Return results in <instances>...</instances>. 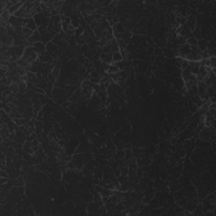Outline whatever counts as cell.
<instances>
[{
    "mask_svg": "<svg viewBox=\"0 0 216 216\" xmlns=\"http://www.w3.org/2000/svg\"><path fill=\"white\" fill-rule=\"evenodd\" d=\"M22 58L24 60H25L26 62H28L30 64H32L38 58V54L35 52L33 47H26Z\"/></svg>",
    "mask_w": 216,
    "mask_h": 216,
    "instance_id": "obj_1",
    "label": "cell"
},
{
    "mask_svg": "<svg viewBox=\"0 0 216 216\" xmlns=\"http://www.w3.org/2000/svg\"><path fill=\"white\" fill-rule=\"evenodd\" d=\"M186 19H187V20H186V24H185V25L188 26V27L191 30V31L193 32V30H195V28L197 26V20H196V18H194V17H193V16H191V15H189Z\"/></svg>",
    "mask_w": 216,
    "mask_h": 216,
    "instance_id": "obj_2",
    "label": "cell"
},
{
    "mask_svg": "<svg viewBox=\"0 0 216 216\" xmlns=\"http://www.w3.org/2000/svg\"><path fill=\"white\" fill-rule=\"evenodd\" d=\"M58 49H59L58 46L54 44L52 42H50L46 45V50H47V52H48L50 55H52V56L54 53H56V52H58Z\"/></svg>",
    "mask_w": 216,
    "mask_h": 216,
    "instance_id": "obj_3",
    "label": "cell"
},
{
    "mask_svg": "<svg viewBox=\"0 0 216 216\" xmlns=\"http://www.w3.org/2000/svg\"><path fill=\"white\" fill-rule=\"evenodd\" d=\"M32 47L38 55L42 54L43 52H45L46 51H47V50H46V45L43 44L42 42H38L34 43Z\"/></svg>",
    "mask_w": 216,
    "mask_h": 216,
    "instance_id": "obj_4",
    "label": "cell"
},
{
    "mask_svg": "<svg viewBox=\"0 0 216 216\" xmlns=\"http://www.w3.org/2000/svg\"><path fill=\"white\" fill-rule=\"evenodd\" d=\"M112 30H113V33H117V34H122L126 31L125 25L122 22H117V24H115V25L112 27Z\"/></svg>",
    "mask_w": 216,
    "mask_h": 216,
    "instance_id": "obj_5",
    "label": "cell"
},
{
    "mask_svg": "<svg viewBox=\"0 0 216 216\" xmlns=\"http://www.w3.org/2000/svg\"><path fill=\"white\" fill-rule=\"evenodd\" d=\"M30 43L32 46L34 43L35 42H41V34L40 32L38 31V30H35L34 32H33V34L31 35V37H30L29 39L27 40Z\"/></svg>",
    "mask_w": 216,
    "mask_h": 216,
    "instance_id": "obj_6",
    "label": "cell"
},
{
    "mask_svg": "<svg viewBox=\"0 0 216 216\" xmlns=\"http://www.w3.org/2000/svg\"><path fill=\"white\" fill-rule=\"evenodd\" d=\"M100 60H101L103 63H106L108 64L112 63V53H100Z\"/></svg>",
    "mask_w": 216,
    "mask_h": 216,
    "instance_id": "obj_7",
    "label": "cell"
},
{
    "mask_svg": "<svg viewBox=\"0 0 216 216\" xmlns=\"http://www.w3.org/2000/svg\"><path fill=\"white\" fill-rule=\"evenodd\" d=\"M198 48L200 50L201 52H205L208 48V42L206 39H201L198 41V44H197Z\"/></svg>",
    "mask_w": 216,
    "mask_h": 216,
    "instance_id": "obj_8",
    "label": "cell"
},
{
    "mask_svg": "<svg viewBox=\"0 0 216 216\" xmlns=\"http://www.w3.org/2000/svg\"><path fill=\"white\" fill-rule=\"evenodd\" d=\"M162 52H163V56L166 58H172V57H175V52L174 50H172L171 48H168V47H163L162 48Z\"/></svg>",
    "mask_w": 216,
    "mask_h": 216,
    "instance_id": "obj_9",
    "label": "cell"
},
{
    "mask_svg": "<svg viewBox=\"0 0 216 216\" xmlns=\"http://www.w3.org/2000/svg\"><path fill=\"white\" fill-rule=\"evenodd\" d=\"M190 100L193 101V104L196 105V106L199 108L202 106L203 105V100L202 99H201L200 97H199L198 95H192V96H190Z\"/></svg>",
    "mask_w": 216,
    "mask_h": 216,
    "instance_id": "obj_10",
    "label": "cell"
},
{
    "mask_svg": "<svg viewBox=\"0 0 216 216\" xmlns=\"http://www.w3.org/2000/svg\"><path fill=\"white\" fill-rule=\"evenodd\" d=\"M46 17L44 15H43V14H37L34 15V17H33V20H34V21L35 22V24H37V27H39V26H41L42 25V21L43 20H44Z\"/></svg>",
    "mask_w": 216,
    "mask_h": 216,
    "instance_id": "obj_11",
    "label": "cell"
},
{
    "mask_svg": "<svg viewBox=\"0 0 216 216\" xmlns=\"http://www.w3.org/2000/svg\"><path fill=\"white\" fill-rule=\"evenodd\" d=\"M0 117H1V121L3 122L4 124H7L9 122L13 120L9 117V115L8 113H6L4 109H1V115H0Z\"/></svg>",
    "mask_w": 216,
    "mask_h": 216,
    "instance_id": "obj_12",
    "label": "cell"
},
{
    "mask_svg": "<svg viewBox=\"0 0 216 216\" xmlns=\"http://www.w3.org/2000/svg\"><path fill=\"white\" fill-rule=\"evenodd\" d=\"M25 27L30 29V30H33V31L37 30V28H38L37 25V24H35L34 20H33V18H30V20H29V21L27 22V24H26V25L25 26Z\"/></svg>",
    "mask_w": 216,
    "mask_h": 216,
    "instance_id": "obj_13",
    "label": "cell"
},
{
    "mask_svg": "<svg viewBox=\"0 0 216 216\" xmlns=\"http://www.w3.org/2000/svg\"><path fill=\"white\" fill-rule=\"evenodd\" d=\"M123 60V57H122L120 52H116L112 53V63H116L118 62H121Z\"/></svg>",
    "mask_w": 216,
    "mask_h": 216,
    "instance_id": "obj_14",
    "label": "cell"
},
{
    "mask_svg": "<svg viewBox=\"0 0 216 216\" xmlns=\"http://www.w3.org/2000/svg\"><path fill=\"white\" fill-rule=\"evenodd\" d=\"M17 63H18L19 68H25L26 69L29 66H30V63H29L28 62H26L25 60H24L22 57L17 60Z\"/></svg>",
    "mask_w": 216,
    "mask_h": 216,
    "instance_id": "obj_15",
    "label": "cell"
},
{
    "mask_svg": "<svg viewBox=\"0 0 216 216\" xmlns=\"http://www.w3.org/2000/svg\"><path fill=\"white\" fill-rule=\"evenodd\" d=\"M33 30H30V29L26 28V27H23V30H22V34L24 35V37L25 38L26 40H28L29 38L31 37V35L33 34Z\"/></svg>",
    "mask_w": 216,
    "mask_h": 216,
    "instance_id": "obj_16",
    "label": "cell"
},
{
    "mask_svg": "<svg viewBox=\"0 0 216 216\" xmlns=\"http://www.w3.org/2000/svg\"><path fill=\"white\" fill-rule=\"evenodd\" d=\"M188 101V106H189L188 110H189V112H190V113H195V112H197L198 108L196 106V105L193 104V101H192L190 99H189Z\"/></svg>",
    "mask_w": 216,
    "mask_h": 216,
    "instance_id": "obj_17",
    "label": "cell"
},
{
    "mask_svg": "<svg viewBox=\"0 0 216 216\" xmlns=\"http://www.w3.org/2000/svg\"><path fill=\"white\" fill-rule=\"evenodd\" d=\"M133 157V150H132L131 149H127V150H125V156H124V160L128 161V160H131Z\"/></svg>",
    "mask_w": 216,
    "mask_h": 216,
    "instance_id": "obj_18",
    "label": "cell"
},
{
    "mask_svg": "<svg viewBox=\"0 0 216 216\" xmlns=\"http://www.w3.org/2000/svg\"><path fill=\"white\" fill-rule=\"evenodd\" d=\"M118 71H119L118 68H117V67L115 65V64L112 63V64H110V65H109V68H108L107 73L109 74H117Z\"/></svg>",
    "mask_w": 216,
    "mask_h": 216,
    "instance_id": "obj_19",
    "label": "cell"
},
{
    "mask_svg": "<svg viewBox=\"0 0 216 216\" xmlns=\"http://www.w3.org/2000/svg\"><path fill=\"white\" fill-rule=\"evenodd\" d=\"M105 145H106V148L109 150H112V151L115 150V151H116V150H117L116 146H115L114 143H113V141L111 140V139L106 140V142H105Z\"/></svg>",
    "mask_w": 216,
    "mask_h": 216,
    "instance_id": "obj_20",
    "label": "cell"
},
{
    "mask_svg": "<svg viewBox=\"0 0 216 216\" xmlns=\"http://www.w3.org/2000/svg\"><path fill=\"white\" fill-rule=\"evenodd\" d=\"M112 190H111V189H107V188H104L102 190L101 193H100V195L102 197H111L112 194Z\"/></svg>",
    "mask_w": 216,
    "mask_h": 216,
    "instance_id": "obj_21",
    "label": "cell"
},
{
    "mask_svg": "<svg viewBox=\"0 0 216 216\" xmlns=\"http://www.w3.org/2000/svg\"><path fill=\"white\" fill-rule=\"evenodd\" d=\"M9 90L12 91L14 94H18L19 93V85L16 83H13L11 85H9Z\"/></svg>",
    "mask_w": 216,
    "mask_h": 216,
    "instance_id": "obj_22",
    "label": "cell"
},
{
    "mask_svg": "<svg viewBox=\"0 0 216 216\" xmlns=\"http://www.w3.org/2000/svg\"><path fill=\"white\" fill-rule=\"evenodd\" d=\"M186 43L189 46H197V44H198V40L195 39L193 37H192L187 39Z\"/></svg>",
    "mask_w": 216,
    "mask_h": 216,
    "instance_id": "obj_23",
    "label": "cell"
},
{
    "mask_svg": "<svg viewBox=\"0 0 216 216\" xmlns=\"http://www.w3.org/2000/svg\"><path fill=\"white\" fill-rule=\"evenodd\" d=\"M136 49H137V47L133 44H132L131 42H129L126 47V51L128 52V53H133V52H135Z\"/></svg>",
    "mask_w": 216,
    "mask_h": 216,
    "instance_id": "obj_24",
    "label": "cell"
},
{
    "mask_svg": "<svg viewBox=\"0 0 216 216\" xmlns=\"http://www.w3.org/2000/svg\"><path fill=\"white\" fill-rule=\"evenodd\" d=\"M117 157L118 158V160H124V156H125V150H118L116 152Z\"/></svg>",
    "mask_w": 216,
    "mask_h": 216,
    "instance_id": "obj_25",
    "label": "cell"
},
{
    "mask_svg": "<svg viewBox=\"0 0 216 216\" xmlns=\"http://www.w3.org/2000/svg\"><path fill=\"white\" fill-rule=\"evenodd\" d=\"M84 32H85V30L81 27V26H80L79 28H77L75 30V32H74V35H75V37H82V35L84 34Z\"/></svg>",
    "mask_w": 216,
    "mask_h": 216,
    "instance_id": "obj_26",
    "label": "cell"
},
{
    "mask_svg": "<svg viewBox=\"0 0 216 216\" xmlns=\"http://www.w3.org/2000/svg\"><path fill=\"white\" fill-rule=\"evenodd\" d=\"M68 44L69 47H75V46H77V42H76V38H75V35H73V37H71L70 38L68 39Z\"/></svg>",
    "mask_w": 216,
    "mask_h": 216,
    "instance_id": "obj_27",
    "label": "cell"
},
{
    "mask_svg": "<svg viewBox=\"0 0 216 216\" xmlns=\"http://www.w3.org/2000/svg\"><path fill=\"white\" fill-rule=\"evenodd\" d=\"M117 180H118L120 185H122V184L126 183V182L128 181V176L121 175V176H119L118 177H117Z\"/></svg>",
    "mask_w": 216,
    "mask_h": 216,
    "instance_id": "obj_28",
    "label": "cell"
},
{
    "mask_svg": "<svg viewBox=\"0 0 216 216\" xmlns=\"http://www.w3.org/2000/svg\"><path fill=\"white\" fill-rule=\"evenodd\" d=\"M14 120V122H15V124L17 126H19V127H20V126H22V125H25V124L26 123V122H25V120L23 118H16V119H13Z\"/></svg>",
    "mask_w": 216,
    "mask_h": 216,
    "instance_id": "obj_29",
    "label": "cell"
},
{
    "mask_svg": "<svg viewBox=\"0 0 216 216\" xmlns=\"http://www.w3.org/2000/svg\"><path fill=\"white\" fill-rule=\"evenodd\" d=\"M70 25L73 26V27L75 29L79 28L80 26V19H78V20H71V23Z\"/></svg>",
    "mask_w": 216,
    "mask_h": 216,
    "instance_id": "obj_30",
    "label": "cell"
},
{
    "mask_svg": "<svg viewBox=\"0 0 216 216\" xmlns=\"http://www.w3.org/2000/svg\"><path fill=\"white\" fill-rule=\"evenodd\" d=\"M80 52H82V54H86L87 53V52L89 51V46H88V44H84V45H82V46H80Z\"/></svg>",
    "mask_w": 216,
    "mask_h": 216,
    "instance_id": "obj_31",
    "label": "cell"
},
{
    "mask_svg": "<svg viewBox=\"0 0 216 216\" xmlns=\"http://www.w3.org/2000/svg\"><path fill=\"white\" fill-rule=\"evenodd\" d=\"M154 54H155V56H157V57L163 56L162 48H160V47H155V48L154 49Z\"/></svg>",
    "mask_w": 216,
    "mask_h": 216,
    "instance_id": "obj_32",
    "label": "cell"
},
{
    "mask_svg": "<svg viewBox=\"0 0 216 216\" xmlns=\"http://www.w3.org/2000/svg\"><path fill=\"white\" fill-rule=\"evenodd\" d=\"M180 65H181L180 68H181L182 70H183V69H185L188 66V61L187 59H182L181 61V63H180Z\"/></svg>",
    "mask_w": 216,
    "mask_h": 216,
    "instance_id": "obj_33",
    "label": "cell"
},
{
    "mask_svg": "<svg viewBox=\"0 0 216 216\" xmlns=\"http://www.w3.org/2000/svg\"><path fill=\"white\" fill-rule=\"evenodd\" d=\"M80 26H81V27H82L85 30L88 28V24H87V22H86V21L85 20V19H84L83 17H81V18L80 19Z\"/></svg>",
    "mask_w": 216,
    "mask_h": 216,
    "instance_id": "obj_34",
    "label": "cell"
},
{
    "mask_svg": "<svg viewBox=\"0 0 216 216\" xmlns=\"http://www.w3.org/2000/svg\"><path fill=\"white\" fill-rule=\"evenodd\" d=\"M84 19H85V20L86 21V22H87L88 25H90V24L95 20V19H94V16H93V14H89L88 16H86V17H85V18H84Z\"/></svg>",
    "mask_w": 216,
    "mask_h": 216,
    "instance_id": "obj_35",
    "label": "cell"
},
{
    "mask_svg": "<svg viewBox=\"0 0 216 216\" xmlns=\"http://www.w3.org/2000/svg\"><path fill=\"white\" fill-rule=\"evenodd\" d=\"M51 73L52 74V75H53L55 78H57V77L59 76L60 74V68H57V67H54V68L52 69V71L51 72Z\"/></svg>",
    "mask_w": 216,
    "mask_h": 216,
    "instance_id": "obj_36",
    "label": "cell"
},
{
    "mask_svg": "<svg viewBox=\"0 0 216 216\" xmlns=\"http://www.w3.org/2000/svg\"><path fill=\"white\" fill-rule=\"evenodd\" d=\"M168 177V172L166 170L163 169L161 172H160V178H161L163 181H165V180H166Z\"/></svg>",
    "mask_w": 216,
    "mask_h": 216,
    "instance_id": "obj_37",
    "label": "cell"
},
{
    "mask_svg": "<svg viewBox=\"0 0 216 216\" xmlns=\"http://www.w3.org/2000/svg\"><path fill=\"white\" fill-rule=\"evenodd\" d=\"M113 173H114V176H115V177H118L119 176H121L122 175V171H121V168L120 167H117V168H116V169H114L113 170Z\"/></svg>",
    "mask_w": 216,
    "mask_h": 216,
    "instance_id": "obj_38",
    "label": "cell"
},
{
    "mask_svg": "<svg viewBox=\"0 0 216 216\" xmlns=\"http://www.w3.org/2000/svg\"><path fill=\"white\" fill-rule=\"evenodd\" d=\"M68 24L67 23V22H65V21H63V22H62V28H63V31H64L65 33H67L68 32Z\"/></svg>",
    "mask_w": 216,
    "mask_h": 216,
    "instance_id": "obj_39",
    "label": "cell"
},
{
    "mask_svg": "<svg viewBox=\"0 0 216 216\" xmlns=\"http://www.w3.org/2000/svg\"><path fill=\"white\" fill-rule=\"evenodd\" d=\"M146 42H147V44L150 46V47H152L154 45H155V42H154V40H153V38H151V37H146Z\"/></svg>",
    "mask_w": 216,
    "mask_h": 216,
    "instance_id": "obj_40",
    "label": "cell"
},
{
    "mask_svg": "<svg viewBox=\"0 0 216 216\" xmlns=\"http://www.w3.org/2000/svg\"><path fill=\"white\" fill-rule=\"evenodd\" d=\"M22 157H23V160H26V161H29V160H30L32 158V155H30V154H28V153H25V152H24Z\"/></svg>",
    "mask_w": 216,
    "mask_h": 216,
    "instance_id": "obj_41",
    "label": "cell"
},
{
    "mask_svg": "<svg viewBox=\"0 0 216 216\" xmlns=\"http://www.w3.org/2000/svg\"><path fill=\"white\" fill-rule=\"evenodd\" d=\"M94 188H95V190L96 191L97 193H101L102 190L104 189V188H103L102 186H100V184H99V185H95V186H94Z\"/></svg>",
    "mask_w": 216,
    "mask_h": 216,
    "instance_id": "obj_42",
    "label": "cell"
},
{
    "mask_svg": "<svg viewBox=\"0 0 216 216\" xmlns=\"http://www.w3.org/2000/svg\"><path fill=\"white\" fill-rule=\"evenodd\" d=\"M90 75L91 78H100V74L98 73L96 70H94L92 71L91 73L90 74Z\"/></svg>",
    "mask_w": 216,
    "mask_h": 216,
    "instance_id": "obj_43",
    "label": "cell"
},
{
    "mask_svg": "<svg viewBox=\"0 0 216 216\" xmlns=\"http://www.w3.org/2000/svg\"><path fill=\"white\" fill-rule=\"evenodd\" d=\"M137 196H138V193H136L135 191H133L132 193H130V198L132 199L133 201L135 202L136 198H137Z\"/></svg>",
    "mask_w": 216,
    "mask_h": 216,
    "instance_id": "obj_44",
    "label": "cell"
},
{
    "mask_svg": "<svg viewBox=\"0 0 216 216\" xmlns=\"http://www.w3.org/2000/svg\"><path fill=\"white\" fill-rule=\"evenodd\" d=\"M166 214H168V215H176V212H175V210L173 209V208H170L169 209H167V213H166Z\"/></svg>",
    "mask_w": 216,
    "mask_h": 216,
    "instance_id": "obj_45",
    "label": "cell"
},
{
    "mask_svg": "<svg viewBox=\"0 0 216 216\" xmlns=\"http://www.w3.org/2000/svg\"><path fill=\"white\" fill-rule=\"evenodd\" d=\"M0 176L1 177H5V178H9V173L6 171H1V173H0Z\"/></svg>",
    "mask_w": 216,
    "mask_h": 216,
    "instance_id": "obj_46",
    "label": "cell"
},
{
    "mask_svg": "<svg viewBox=\"0 0 216 216\" xmlns=\"http://www.w3.org/2000/svg\"><path fill=\"white\" fill-rule=\"evenodd\" d=\"M8 182H9V178H5V177H1V181H0V183H1V185H4V184L8 183Z\"/></svg>",
    "mask_w": 216,
    "mask_h": 216,
    "instance_id": "obj_47",
    "label": "cell"
},
{
    "mask_svg": "<svg viewBox=\"0 0 216 216\" xmlns=\"http://www.w3.org/2000/svg\"><path fill=\"white\" fill-rule=\"evenodd\" d=\"M39 143H40V142H39V141H38L37 138H35V139H34V140H32V141H31V145H32V146H39Z\"/></svg>",
    "mask_w": 216,
    "mask_h": 216,
    "instance_id": "obj_48",
    "label": "cell"
},
{
    "mask_svg": "<svg viewBox=\"0 0 216 216\" xmlns=\"http://www.w3.org/2000/svg\"><path fill=\"white\" fill-rule=\"evenodd\" d=\"M69 105H70V102H69V101H65V102H63V108L68 107V106H69Z\"/></svg>",
    "mask_w": 216,
    "mask_h": 216,
    "instance_id": "obj_49",
    "label": "cell"
}]
</instances>
